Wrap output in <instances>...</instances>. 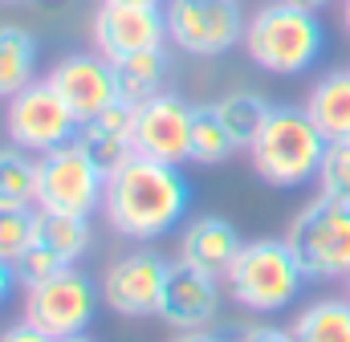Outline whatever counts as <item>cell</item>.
Here are the masks:
<instances>
[{
	"label": "cell",
	"instance_id": "ffe728a7",
	"mask_svg": "<svg viewBox=\"0 0 350 342\" xmlns=\"http://www.w3.org/2000/svg\"><path fill=\"white\" fill-rule=\"evenodd\" d=\"M37 37L21 25H0V98L8 102L29 82H37Z\"/></svg>",
	"mask_w": 350,
	"mask_h": 342
},
{
	"label": "cell",
	"instance_id": "8992f818",
	"mask_svg": "<svg viewBox=\"0 0 350 342\" xmlns=\"http://www.w3.org/2000/svg\"><path fill=\"white\" fill-rule=\"evenodd\" d=\"M106 175L86 147L62 143L45 155H37V208L41 212H66V216H98L106 200Z\"/></svg>",
	"mask_w": 350,
	"mask_h": 342
},
{
	"label": "cell",
	"instance_id": "cb8c5ba5",
	"mask_svg": "<svg viewBox=\"0 0 350 342\" xmlns=\"http://www.w3.org/2000/svg\"><path fill=\"white\" fill-rule=\"evenodd\" d=\"M269 110H273V102L261 98L257 90H232V94H224L216 102V114L224 118V127L232 131V139H237L241 151H249V143L257 139V131L265 127Z\"/></svg>",
	"mask_w": 350,
	"mask_h": 342
},
{
	"label": "cell",
	"instance_id": "6da1fadb",
	"mask_svg": "<svg viewBox=\"0 0 350 342\" xmlns=\"http://www.w3.org/2000/svg\"><path fill=\"white\" fill-rule=\"evenodd\" d=\"M187 212H191V179L183 175V163L131 155L106 175L102 216L118 237L135 245H151L175 233L187 220Z\"/></svg>",
	"mask_w": 350,
	"mask_h": 342
},
{
	"label": "cell",
	"instance_id": "30bf717a",
	"mask_svg": "<svg viewBox=\"0 0 350 342\" xmlns=\"http://www.w3.org/2000/svg\"><path fill=\"white\" fill-rule=\"evenodd\" d=\"M172 261L147 245L131 249V253L114 256L102 273V306L118 318H155L159 302H163V285H167Z\"/></svg>",
	"mask_w": 350,
	"mask_h": 342
},
{
	"label": "cell",
	"instance_id": "5bb4252c",
	"mask_svg": "<svg viewBox=\"0 0 350 342\" xmlns=\"http://www.w3.org/2000/svg\"><path fill=\"white\" fill-rule=\"evenodd\" d=\"M45 82L66 98V106L78 114V122L98 118V114L118 98L114 62L102 57L98 49H94V53H70V57H62V62L45 74Z\"/></svg>",
	"mask_w": 350,
	"mask_h": 342
},
{
	"label": "cell",
	"instance_id": "9c48e42d",
	"mask_svg": "<svg viewBox=\"0 0 350 342\" xmlns=\"http://www.w3.org/2000/svg\"><path fill=\"white\" fill-rule=\"evenodd\" d=\"M167 37L187 57H220L245 45V12L241 0H163Z\"/></svg>",
	"mask_w": 350,
	"mask_h": 342
},
{
	"label": "cell",
	"instance_id": "44dd1931",
	"mask_svg": "<svg viewBox=\"0 0 350 342\" xmlns=\"http://www.w3.org/2000/svg\"><path fill=\"white\" fill-rule=\"evenodd\" d=\"M293 342H350V298H318L293 318Z\"/></svg>",
	"mask_w": 350,
	"mask_h": 342
},
{
	"label": "cell",
	"instance_id": "7a4b0ae2",
	"mask_svg": "<svg viewBox=\"0 0 350 342\" xmlns=\"http://www.w3.org/2000/svg\"><path fill=\"white\" fill-rule=\"evenodd\" d=\"M245 53L249 62L273 78H297L314 70L326 53V25L314 8L269 0L245 25Z\"/></svg>",
	"mask_w": 350,
	"mask_h": 342
},
{
	"label": "cell",
	"instance_id": "3957f363",
	"mask_svg": "<svg viewBox=\"0 0 350 342\" xmlns=\"http://www.w3.org/2000/svg\"><path fill=\"white\" fill-rule=\"evenodd\" d=\"M330 139L318 131L306 106H273L257 139L249 143V163L269 187L293 192L318 179Z\"/></svg>",
	"mask_w": 350,
	"mask_h": 342
},
{
	"label": "cell",
	"instance_id": "e0dca14e",
	"mask_svg": "<svg viewBox=\"0 0 350 342\" xmlns=\"http://www.w3.org/2000/svg\"><path fill=\"white\" fill-rule=\"evenodd\" d=\"M135 106H139V102L114 98L98 118L82 122V131H78V143H82L106 171H114L118 163H126L131 155H139V151H135Z\"/></svg>",
	"mask_w": 350,
	"mask_h": 342
},
{
	"label": "cell",
	"instance_id": "7c38bea8",
	"mask_svg": "<svg viewBox=\"0 0 350 342\" xmlns=\"http://www.w3.org/2000/svg\"><path fill=\"white\" fill-rule=\"evenodd\" d=\"M90 33H94V49L110 62L172 45L163 4H102L94 12Z\"/></svg>",
	"mask_w": 350,
	"mask_h": 342
},
{
	"label": "cell",
	"instance_id": "4316f807",
	"mask_svg": "<svg viewBox=\"0 0 350 342\" xmlns=\"http://www.w3.org/2000/svg\"><path fill=\"white\" fill-rule=\"evenodd\" d=\"M0 342H53V339H49V334H41L33 322H25V318H21V322H12V326H4V330H0Z\"/></svg>",
	"mask_w": 350,
	"mask_h": 342
},
{
	"label": "cell",
	"instance_id": "836d02e7",
	"mask_svg": "<svg viewBox=\"0 0 350 342\" xmlns=\"http://www.w3.org/2000/svg\"><path fill=\"white\" fill-rule=\"evenodd\" d=\"M57 342H94L90 334H74V339H57Z\"/></svg>",
	"mask_w": 350,
	"mask_h": 342
},
{
	"label": "cell",
	"instance_id": "4fadbf2b",
	"mask_svg": "<svg viewBox=\"0 0 350 342\" xmlns=\"http://www.w3.org/2000/svg\"><path fill=\"white\" fill-rule=\"evenodd\" d=\"M191 118L196 106L183 102L175 90H163L135 106V151L163 159V163H191Z\"/></svg>",
	"mask_w": 350,
	"mask_h": 342
},
{
	"label": "cell",
	"instance_id": "8fae6325",
	"mask_svg": "<svg viewBox=\"0 0 350 342\" xmlns=\"http://www.w3.org/2000/svg\"><path fill=\"white\" fill-rule=\"evenodd\" d=\"M90 241H94V228H90V216H66V212H41L37 208V233H33V245L25 249V256L12 265L16 269V281L21 285H33L49 273H62L70 265H78L86 256Z\"/></svg>",
	"mask_w": 350,
	"mask_h": 342
},
{
	"label": "cell",
	"instance_id": "83f0119b",
	"mask_svg": "<svg viewBox=\"0 0 350 342\" xmlns=\"http://www.w3.org/2000/svg\"><path fill=\"white\" fill-rule=\"evenodd\" d=\"M237 342H293V330H281V326H249V330H241Z\"/></svg>",
	"mask_w": 350,
	"mask_h": 342
},
{
	"label": "cell",
	"instance_id": "d6986e66",
	"mask_svg": "<svg viewBox=\"0 0 350 342\" xmlns=\"http://www.w3.org/2000/svg\"><path fill=\"white\" fill-rule=\"evenodd\" d=\"M114 82H118V98H126V102H147V98L172 90L167 86L172 82V53H167V45L118 57L114 62Z\"/></svg>",
	"mask_w": 350,
	"mask_h": 342
},
{
	"label": "cell",
	"instance_id": "7402d4cb",
	"mask_svg": "<svg viewBox=\"0 0 350 342\" xmlns=\"http://www.w3.org/2000/svg\"><path fill=\"white\" fill-rule=\"evenodd\" d=\"M0 208H37V155L0 143Z\"/></svg>",
	"mask_w": 350,
	"mask_h": 342
},
{
	"label": "cell",
	"instance_id": "52a82bcc",
	"mask_svg": "<svg viewBox=\"0 0 350 342\" xmlns=\"http://www.w3.org/2000/svg\"><path fill=\"white\" fill-rule=\"evenodd\" d=\"M21 289H25L21 318L33 322L53 342L86 334L90 322L98 318V306H102V285H94V277L82 273L78 265H70L62 273H49V277H41L33 285H21Z\"/></svg>",
	"mask_w": 350,
	"mask_h": 342
},
{
	"label": "cell",
	"instance_id": "603a6c76",
	"mask_svg": "<svg viewBox=\"0 0 350 342\" xmlns=\"http://www.w3.org/2000/svg\"><path fill=\"white\" fill-rule=\"evenodd\" d=\"M237 139L232 131L224 127V118L216 114V102L212 106H196V118H191V163L200 168H220L237 155Z\"/></svg>",
	"mask_w": 350,
	"mask_h": 342
},
{
	"label": "cell",
	"instance_id": "1f68e13d",
	"mask_svg": "<svg viewBox=\"0 0 350 342\" xmlns=\"http://www.w3.org/2000/svg\"><path fill=\"white\" fill-rule=\"evenodd\" d=\"M102 4H163V0H102Z\"/></svg>",
	"mask_w": 350,
	"mask_h": 342
},
{
	"label": "cell",
	"instance_id": "f546056e",
	"mask_svg": "<svg viewBox=\"0 0 350 342\" xmlns=\"http://www.w3.org/2000/svg\"><path fill=\"white\" fill-rule=\"evenodd\" d=\"M172 342H228V339H220V334H212V330L204 326V330H175Z\"/></svg>",
	"mask_w": 350,
	"mask_h": 342
},
{
	"label": "cell",
	"instance_id": "d6a6232c",
	"mask_svg": "<svg viewBox=\"0 0 350 342\" xmlns=\"http://www.w3.org/2000/svg\"><path fill=\"white\" fill-rule=\"evenodd\" d=\"M342 25H347V33H350V0H342Z\"/></svg>",
	"mask_w": 350,
	"mask_h": 342
},
{
	"label": "cell",
	"instance_id": "f1b7e54d",
	"mask_svg": "<svg viewBox=\"0 0 350 342\" xmlns=\"http://www.w3.org/2000/svg\"><path fill=\"white\" fill-rule=\"evenodd\" d=\"M16 285H21V281H16V269H12L8 261H0V310L8 306V298H12Z\"/></svg>",
	"mask_w": 350,
	"mask_h": 342
},
{
	"label": "cell",
	"instance_id": "ac0fdd59",
	"mask_svg": "<svg viewBox=\"0 0 350 342\" xmlns=\"http://www.w3.org/2000/svg\"><path fill=\"white\" fill-rule=\"evenodd\" d=\"M306 110H310V118L318 122V131L330 143L350 139V66L347 70H330V74H322L310 86Z\"/></svg>",
	"mask_w": 350,
	"mask_h": 342
},
{
	"label": "cell",
	"instance_id": "d4e9b609",
	"mask_svg": "<svg viewBox=\"0 0 350 342\" xmlns=\"http://www.w3.org/2000/svg\"><path fill=\"white\" fill-rule=\"evenodd\" d=\"M37 233V208H0V261L16 265Z\"/></svg>",
	"mask_w": 350,
	"mask_h": 342
},
{
	"label": "cell",
	"instance_id": "4dcf8cb0",
	"mask_svg": "<svg viewBox=\"0 0 350 342\" xmlns=\"http://www.w3.org/2000/svg\"><path fill=\"white\" fill-rule=\"evenodd\" d=\"M289 4H301V8H314V12H322V8H330L334 0H289Z\"/></svg>",
	"mask_w": 350,
	"mask_h": 342
},
{
	"label": "cell",
	"instance_id": "484cf974",
	"mask_svg": "<svg viewBox=\"0 0 350 342\" xmlns=\"http://www.w3.org/2000/svg\"><path fill=\"white\" fill-rule=\"evenodd\" d=\"M318 192L350 204V139H338L326 147V159L318 171Z\"/></svg>",
	"mask_w": 350,
	"mask_h": 342
},
{
	"label": "cell",
	"instance_id": "277c9868",
	"mask_svg": "<svg viewBox=\"0 0 350 342\" xmlns=\"http://www.w3.org/2000/svg\"><path fill=\"white\" fill-rule=\"evenodd\" d=\"M306 269L293 256L285 237H257L245 241L237 261L224 273V289L228 298L249 310V314H281L285 306H293L306 289Z\"/></svg>",
	"mask_w": 350,
	"mask_h": 342
},
{
	"label": "cell",
	"instance_id": "5b68a950",
	"mask_svg": "<svg viewBox=\"0 0 350 342\" xmlns=\"http://www.w3.org/2000/svg\"><path fill=\"white\" fill-rule=\"evenodd\" d=\"M293 256L310 281H347L350 277V204L318 192L297 208L285 233Z\"/></svg>",
	"mask_w": 350,
	"mask_h": 342
},
{
	"label": "cell",
	"instance_id": "2e32d148",
	"mask_svg": "<svg viewBox=\"0 0 350 342\" xmlns=\"http://www.w3.org/2000/svg\"><path fill=\"white\" fill-rule=\"evenodd\" d=\"M241 245L245 241H241L232 220H224V216H196L179 233V256L175 261H183L191 269H204L212 277H224L228 265L241 253Z\"/></svg>",
	"mask_w": 350,
	"mask_h": 342
},
{
	"label": "cell",
	"instance_id": "9a60e30c",
	"mask_svg": "<svg viewBox=\"0 0 350 342\" xmlns=\"http://www.w3.org/2000/svg\"><path fill=\"white\" fill-rule=\"evenodd\" d=\"M224 277H212L204 269H191L183 261H172L167 285H163V302H159V322H167L172 330H204L216 314H220V298H224Z\"/></svg>",
	"mask_w": 350,
	"mask_h": 342
},
{
	"label": "cell",
	"instance_id": "ba28073f",
	"mask_svg": "<svg viewBox=\"0 0 350 342\" xmlns=\"http://www.w3.org/2000/svg\"><path fill=\"white\" fill-rule=\"evenodd\" d=\"M78 131H82L78 114L66 106V98L45 78L29 82L4 106V135H8V143L25 147L33 155H45V151H53L62 143H74Z\"/></svg>",
	"mask_w": 350,
	"mask_h": 342
},
{
	"label": "cell",
	"instance_id": "e575fe53",
	"mask_svg": "<svg viewBox=\"0 0 350 342\" xmlns=\"http://www.w3.org/2000/svg\"><path fill=\"white\" fill-rule=\"evenodd\" d=\"M347 298H350V277H347Z\"/></svg>",
	"mask_w": 350,
	"mask_h": 342
}]
</instances>
